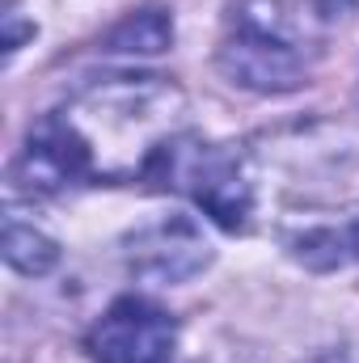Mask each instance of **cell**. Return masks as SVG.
<instances>
[{
	"label": "cell",
	"mask_w": 359,
	"mask_h": 363,
	"mask_svg": "<svg viewBox=\"0 0 359 363\" xmlns=\"http://www.w3.org/2000/svg\"><path fill=\"white\" fill-rule=\"evenodd\" d=\"M178 110L182 93L161 77L101 81L30 131L13 182L30 194H55L81 182H144L174 140Z\"/></svg>",
	"instance_id": "1"
},
{
	"label": "cell",
	"mask_w": 359,
	"mask_h": 363,
	"mask_svg": "<svg viewBox=\"0 0 359 363\" xmlns=\"http://www.w3.org/2000/svg\"><path fill=\"white\" fill-rule=\"evenodd\" d=\"M338 17V0H237L220 38V68L254 93L296 89L309 81Z\"/></svg>",
	"instance_id": "2"
},
{
	"label": "cell",
	"mask_w": 359,
	"mask_h": 363,
	"mask_svg": "<svg viewBox=\"0 0 359 363\" xmlns=\"http://www.w3.org/2000/svg\"><path fill=\"white\" fill-rule=\"evenodd\" d=\"M190 194L220 228L241 233L254 216V169L241 144H211L199 135H174L153 161L148 178Z\"/></svg>",
	"instance_id": "3"
},
{
	"label": "cell",
	"mask_w": 359,
	"mask_h": 363,
	"mask_svg": "<svg viewBox=\"0 0 359 363\" xmlns=\"http://www.w3.org/2000/svg\"><path fill=\"white\" fill-rule=\"evenodd\" d=\"M174 347L178 321L144 296L114 300L85 334V351L93 363H170Z\"/></svg>",
	"instance_id": "4"
},
{
	"label": "cell",
	"mask_w": 359,
	"mask_h": 363,
	"mask_svg": "<svg viewBox=\"0 0 359 363\" xmlns=\"http://www.w3.org/2000/svg\"><path fill=\"white\" fill-rule=\"evenodd\" d=\"M127 262L131 271L157 283H182L199 274L211 262V245L186 216H165L157 224H144L127 241Z\"/></svg>",
	"instance_id": "5"
},
{
	"label": "cell",
	"mask_w": 359,
	"mask_h": 363,
	"mask_svg": "<svg viewBox=\"0 0 359 363\" xmlns=\"http://www.w3.org/2000/svg\"><path fill=\"white\" fill-rule=\"evenodd\" d=\"M4 258L21 274H47L60 262V245L51 237H43L38 228H26V224H17L9 216V224H4Z\"/></svg>",
	"instance_id": "6"
},
{
	"label": "cell",
	"mask_w": 359,
	"mask_h": 363,
	"mask_svg": "<svg viewBox=\"0 0 359 363\" xmlns=\"http://www.w3.org/2000/svg\"><path fill=\"white\" fill-rule=\"evenodd\" d=\"M287 245H292V254L300 262H313L317 250H326L321 267H343V262L359 258V228H351V224L347 228H313V233H304V237H296Z\"/></svg>",
	"instance_id": "7"
},
{
	"label": "cell",
	"mask_w": 359,
	"mask_h": 363,
	"mask_svg": "<svg viewBox=\"0 0 359 363\" xmlns=\"http://www.w3.org/2000/svg\"><path fill=\"white\" fill-rule=\"evenodd\" d=\"M174 38V26L165 21L161 9H144L136 17H127L114 34H110V51H161Z\"/></svg>",
	"instance_id": "8"
},
{
	"label": "cell",
	"mask_w": 359,
	"mask_h": 363,
	"mask_svg": "<svg viewBox=\"0 0 359 363\" xmlns=\"http://www.w3.org/2000/svg\"><path fill=\"white\" fill-rule=\"evenodd\" d=\"M4 26H9V34H4V51L13 55V51L21 47V38H26V34H34V26H21V21H17V9H13V0H9V9H4Z\"/></svg>",
	"instance_id": "9"
},
{
	"label": "cell",
	"mask_w": 359,
	"mask_h": 363,
	"mask_svg": "<svg viewBox=\"0 0 359 363\" xmlns=\"http://www.w3.org/2000/svg\"><path fill=\"white\" fill-rule=\"evenodd\" d=\"M317 363H359V338L334 347V351H326V355H317Z\"/></svg>",
	"instance_id": "10"
}]
</instances>
